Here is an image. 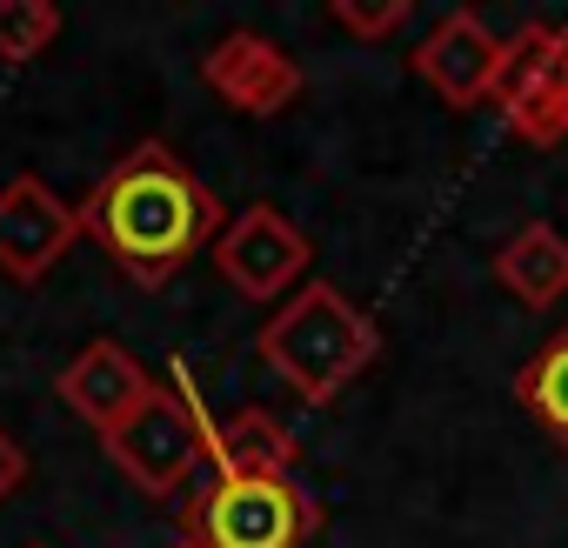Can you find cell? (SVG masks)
<instances>
[{
  "label": "cell",
  "instance_id": "obj_1",
  "mask_svg": "<svg viewBox=\"0 0 568 548\" xmlns=\"http://www.w3.org/2000/svg\"><path fill=\"white\" fill-rule=\"evenodd\" d=\"M81 227L108 247V261L141 295H154L221 241L227 207L187 161H174L168 141H134L81 201Z\"/></svg>",
  "mask_w": 568,
  "mask_h": 548
},
{
  "label": "cell",
  "instance_id": "obj_2",
  "mask_svg": "<svg viewBox=\"0 0 568 548\" xmlns=\"http://www.w3.org/2000/svg\"><path fill=\"white\" fill-rule=\"evenodd\" d=\"M254 355L267 362V375L288 388L302 408H328L382 355V328L335 282H308L302 295H288V302L261 322Z\"/></svg>",
  "mask_w": 568,
  "mask_h": 548
},
{
  "label": "cell",
  "instance_id": "obj_3",
  "mask_svg": "<svg viewBox=\"0 0 568 548\" xmlns=\"http://www.w3.org/2000/svg\"><path fill=\"white\" fill-rule=\"evenodd\" d=\"M101 448L141 495L168 501L214 461V415H207L201 388L187 382V368L174 362V382H161L121 428H108Z\"/></svg>",
  "mask_w": 568,
  "mask_h": 548
},
{
  "label": "cell",
  "instance_id": "obj_4",
  "mask_svg": "<svg viewBox=\"0 0 568 548\" xmlns=\"http://www.w3.org/2000/svg\"><path fill=\"white\" fill-rule=\"evenodd\" d=\"M315 528H322V508L295 475L214 468V481H201L181 508L187 548H308Z\"/></svg>",
  "mask_w": 568,
  "mask_h": 548
},
{
  "label": "cell",
  "instance_id": "obj_5",
  "mask_svg": "<svg viewBox=\"0 0 568 548\" xmlns=\"http://www.w3.org/2000/svg\"><path fill=\"white\" fill-rule=\"evenodd\" d=\"M214 254V274L241 295V302H288L315 282V241L281 214L274 201H254L241 214H227L221 241L207 247Z\"/></svg>",
  "mask_w": 568,
  "mask_h": 548
},
{
  "label": "cell",
  "instance_id": "obj_6",
  "mask_svg": "<svg viewBox=\"0 0 568 548\" xmlns=\"http://www.w3.org/2000/svg\"><path fill=\"white\" fill-rule=\"evenodd\" d=\"M495 108L515 141L561 148L568 141V21H528L508 34V61L495 81Z\"/></svg>",
  "mask_w": 568,
  "mask_h": 548
},
{
  "label": "cell",
  "instance_id": "obj_7",
  "mask_svg": "<svg viewBox=\"0 0 568 548\" xmlns=\"http://www.w3.org/2000/svg\"><path fill=\"white\" fill-rule=\"evenodd\" d=\"M501 61H508V41L475 14V8H448L408 54V68L435 88L442 108H481L495 101V81H501Z\"/></svg>",
  "mask_w": 568,
  "mask_h": 548
},
{
  "label": "cell",
  "instance_id": "obj_8",
  "mask_svg": "<svg viewBox=\"0 0 568 548\" xmlns=\"http://www.w3.org/2000/svg\"><path fill=\"white\" fill-rule=\"evenodd\" d=\"M74 234H88L74 201H61L41 174H8L0 187V274L8 282H48V267L74 247Z\"/></svg>",
  "mask_w": 568,
  "mask_h": 548
},
{
  "label": "cell",
  "instance_id": "obj_9",
  "mask_svg": "<svg viewBox=\"0 0 568 548\" xmlns=\"http://www.w3.org/2000/svg\"><path fill=\"white\" fill-rule=\"evenodd\" d=\"M201 81H207L234 114H254V121L288 114V108L302 101V88H308L302 61L281 48V41L254 34V28L221 34V41L207 48V61H201Z\"/></svg>",
  "mask_w": 568,
  "mask_h": 548
},
{
  "label": "cell",
  "instance_id": "obj_10",
  "mask_svg": "<svg viewBox=\"0 0 568 548\" xmlns=\"http://www.w3.org/2000/svg\"><path fill=\"white\" fill-rule=\"evenodd\" d=\"M154 388H161V382H154V375L121 348V342H88V348L54 375V395H61L88 428H101V435H108V428H121V422L154 395Z\"/></svg>",
  "mask_w": 568,
  "mask_h": 548
},
{
  "label": "cell",
  "instance_id": "obj_11",
  "mask_svg": "<svg viewBox=\"0 0 568 548\" xmlns=\"http://www.w3.org/2000/svg\"><path fill=\"white\" fill-rule=\"evenodd\" d=\"M495 282L521 302V308H555L568 295V234L548 221H521L501 247H495Z\"/></svg>",
  "mask_w": 568,
  "mask_h": 548
},
{
  "label": "cell",
  "instance_id": "obj_12",
  "mask_svg": "<svg viewBox=\"0 0 568 548\" xmlns=\"http://www.w3.org/2000/svg\"><path fill=\"white\" fill-rule=\"evenodd\" d=\"M295 461H302L295 428L267 408H234L214 422V468L227 475H295Z\"/></svg>",
  "mask_w": 568,
  "mask_h": 548
},
{
  "label": "cell",
  "instance_id": "obj_13",
  "mask_svg": "<svg viewBox=\"0 0 568 548\" xmlns=\"http://www.w3.org/2000/svg\"><path fill=\"white\" fill-rule=\"evenodd\" d=\"M515 402L535 415V428H541L555 448H568V328L548 335V342L521 362V375H515Z\"/></svg>",
  "mask_w": 568,
  "mask_h": 548
},
{
  "label": "cell",
  "instance_id": "obj_14",
  "mask_svg": "<svg viewBox=\"0 0 568 548\" xmlns=\"http://www.w3.org/2000/svg\"><path fill=\"white\" fill-rule=\"evenodd\" d=\"M61 41V8L54 0H0V61L21 68Z\"/></svg>",
  "mask_w": 568,
  "mask_h": 548
},
{
  "label": "cell",
  "instance_id": "obj_15",
  "mask_svg": "<svg viewBox=\"0 0 568 548\" xmlns=\"http://www.w3.org/2000/svg\"><path fill=\"white\" fill-rule=\"evenodd\" d=\"M408 14H415V0H328V21L348 41H388L408 28Z\"/></svg>",
  "mask_w": 568,
  "mask_h": 548
},
{
  "label": "cell",
  "instance_id": "obj_16",
  "mask_svg": "<svg viewBox=\"0 0 568 548\" xmlns=\"http://www.w3.org/2000/svg\"><path fill=\"white\" fill-rule=\"evenodd\" d=\"M21 481H28V448H21L8 428H0V501H8Z\"/></svg>",
  "mask_w": 568,
  "mask_h": 548
},
{
  "label": "cell",
  "instance_id": "obj_17",
  "mask_svg": "<svg viewBox=\"0 0 568 548\" xmlns=\"http://www.w3.org/2000/svg\"><path fill=\"white\" fill-rule=\"evenodd\" d=\"M34 548H41V541H34Z\"/></svg>",
  "mask_w": 568,
  "mask_h": 548
},
{
  "label": "cell",
  "instance_id": "obj_18",
  "mask_svg": "<svg viewBox=\"0 0 568 548\" xmlns=\"http://www.w3.org/2000/svg\"><path fill=\"white\" fill-rule=\"evenodd\" d=\"M181 548H187V541H181Z\"/></svg>",
  "mask_w": 568,
  "mask_h": 548
}]
</instances>
